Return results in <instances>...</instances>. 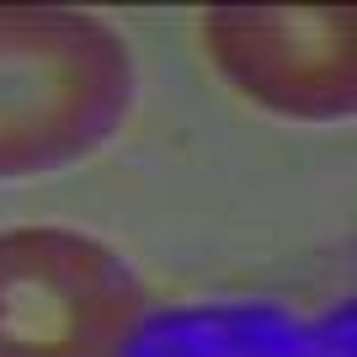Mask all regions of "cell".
<instances>
[{
    "label": "cell",
    "mask_w": 357,
    "mask_h": 357,
    "mask_svg": "<svg viewBox=\"0 0 357 357\" xmlns=\"http://www.w3.org/2000/svg\"><path fill=\"white\" fill-rule=\"evenodd\" d=\"M347 320H298L272 304H197L149 314L123 357H347Z\"/></svg>",
    "instance_id": "cell-4"
},
{
    "label": "cell",
    "mask_w": 357,
    "mask_h": 357,
    "mask_svg": "<svg viewBox=\"0 0 357 357\" xmlns=\"http://www.w3.org/2000/svg\"><path fill=\"white\" fill-rule=\"evenodd\" d=\"M134 91V48L107 22L0 6V176H43L96 155L123 128Z\"/></svg>",
    "instance_id": "cell-1"
},
{
    "label": "cell",
    "mask_w": 357,
    "mask_h": 357,
    "mask_svg": "<svg viewBox=\"0 0 357 357\" xmlns=\"http://www.w3.org/2000/svg\"><path fill=\"white\" fill-rule=\"evenodd\" d=\"M144 320L149 294L112 245L59 224L0 229V357H123Z\"/></svg>",
    "instance_id": "cell-2"
},
{
    "label": "cell",
    "mask_w": 357,
    "mask_h": 357,
    "mask_svg": "<svg viewBox=\"0 0 357 357\" xmlns=\"http://www.w3.org/2000/svg\"><path fill=\"white\" fill-rule=\"evenodd\" d=\"M213 64L278 118L331 123L357 107L352 6H213L203 16Z\"/></svg>",
    "instance_id": "cell-3"
}]
</instances>
